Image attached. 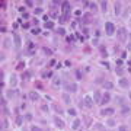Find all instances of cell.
Returning <instances> with one entry per match:
<instances>
[{
  "instance_id": "6da1fadb",
  "label": "cell",
  "mask_w": 131,
  "mask_h": 131,
  "mask_svg": "<svg viewBox=\"0 0 131 131\" xmlns=\"http://www.w3.org/2000/svg\"><path fill=\"white\" fill-rule=\"evenodd\" d=\"M105 32H106V35H109V36L115 33V25L112 22H106L105 23Z\"/></svg>"
},
{
  "instance_id": "7a4b0ae2",
  "label": "cell",
  "mask_w": 131,
  "mask_h": 131,
  "mask_svg": "<svg viewBox=\"0 0 131 131\" xmlns=\"http://www.w3.org/2000/svg\"><path fill=\"white\" fill-rule=\"evenodd\" d=\"M66 92H77V84L76 83H64Z\"/></svg>"
},
{
  "instance_id": "3957f363",
  "label": "cell",
  "mask_w": 131,
  "mask_h": 131,
  "mask_svg": "<svg viewBox=\"0 0 131 131\" xmlns=\"http://www.w3.org/2000/svg\"><path fill=\"white\" fill-rule=\"evenodd\" d=\"M125 38H127V29L125 28H119L118 29V39L119 41H125Z\"/></svg>"
},
{
  "instance_id": "277c9868",
  "label": "cell",
  "mask_w": 131,
  "mask_h": 131,
  "mask_svg": "<svg viewBox=\"0 0 131 131\" xmlns=\"http://www.w3.org/2000/svg\"><path fill=\"white\" fill-rule=\"evenodd\" d=\"M83 102H84V106H87V108H92V106H93V99L90 98L89 95H86V96H84Z\"/></svg>"
},
{
  "instance_id": "5b68a950",
  "label": "cell",
  "mask_w": 131,
  "mask_h": 131,
  "mask_svg": "<svg viewBox=\"0 0 131 131\" xmlns=\"http://www.w3.org/2000/svg\"><path fill=\"white\" fill-rule=\"evenodd\" d=\"M115 111L114 108H103L102 111H100V115H103V116H109V115H112Z\"/></svg>"
},
{
  "instance_id": "8992f818",
  "label": "cell",
  "mask_w": 131,
  "mask_h": 131,
  "mask_svg": "<svg viewBox=\"0 0 131 131\" xmlns=\"http://www.w3.org/2000/svg\"><path fill=\"white\" fill-rule=\"evenodd\" d=\"M118 84H119L121 87H124V89H127V87L130 86V83H128V79H125V77H121V79H119V82H118Z\"/></svg>"
},
{
  "instance_id": "52a82bcc",
  "label": "cell",
  "mask_w": 131,
  "mask_h": 131,
  "mask_svg": "<svg viewBox=\"0 0 131 131\" xmlns=\"http://www.w3.org/2000/svg\"><path fill=\"white\" fill-rule=\"evenodd\" d=\"M28 98H29V100H32V102H36V100H39V95H38V92H29Z\"/></svg>"
},
{
  "instance_id": "ba28073f",
  "label": "cell",
  "mask_w": 131,
  "mask_h": 131,
  "mask_svg": "<svg viewBox=\"0 0 131 131\" xmlns=\"http://www.w3.org/2000/svg\"><path fill=\"white\" fill-rule=\"evenodd\" d=\"M102 98H103V96H102V93H100L99 90H96V92L93 93V100H95L96 103H100V102H102Z\"/></svg>"
},
{
  "instance_id": "9c48e42d",
  "label": "cell",
  "mask_w": 131,
  "mask_h": 131,
  "mask_svg": "<svg viewBox=\"0 0 131 131\" xmlns=\"http://www.w3.org/2000/svg\"><path fill=\"white\" fill-rule=\"evenodd\" d=\"M54 122H55V125H57L58 128H64V121H63L61 118H58V116H54Z\"/></svg>"
},
{
  "instance_id": "30bf717a",
  "label": "cell",
  "mask_w": 131,
  "mask_h": 131,
  "mask_svg": "<svg viewBox=\"0 0 131 131\" xmlns=\"http://www.w3.org/2000/svg\"><path fill=\"white\" fill-rule=\"evenodd\" d=\"M114 7H115V15L119 16V15H121V1H115Z\"/></svg>"
},
{
  "instance_id": "8fae6325",
  "label": "cell",
  "mask_w": 131,
  "mask_h": 131,
  "mask_svg": "<svg viewBox=\"0 0 131 131\" xmlns=\"http://www.w3.org/2000/svg\"><path fill=\"white\" fill-rule=\"evenodd\" d=\"M63 12H64V15L68 16V13H70V3L68 1H64L63 3Z\"/></svg>"
},
{
  "instance_id": "7c38bea8",
  "label": "cell",
  "mask_w": 131,
  "mask_h": 131,
  "mask_svg": "<svg viewBox=\"0 0 131 131\" xmlns=\"http://www.w3.org/2000/svg\"><path fill=\"white\" fill-rule=\"evenodd\" d=\"M80 124H82V121H80L79 118H76V119L73 121V125H71V128H73V130H79V128H80Z\"/></svg>"
},
{
  "instance_id": "4fadbf2b",
  "label": "cell",
  "mask_w": 131,
  "mask_h": 131,
  "mask_svg": "<svg viewBox=\"0 0 131 131\" xmlns=\"http://www.w3.org/2000/svg\"><path fill=\"white\" fill-rule=\"evenodd\" d=\"M52 86H54L55 89H58V87L61 86V80H60V77H54V79H52Z\"/></svg>"
},
{
  "instance_id": "5bb4252c",
  "label": "cell",
  "mask_w": 131,
  "mask_h": 131,
  "mask_svg": "<svg viewBox=\"0 0 131 131\" xmlns=\"http://www.w3.org/2000/svg\"><path fill=\"white\" fill-rule=\"evenodd\" d=\"M109 100H111V95H109V93L106 92V93L103 95V98H102V102H100V103H102V105H106V103H108Z\"/></svg>"
},
{
  "instance_id": "9a60e30c",
  "label": "cell",
  "mask_w": 131,
  "mask_h": 131,
  "mask_svg": "<svg viewBox=\"0 0 131 131\" xmlns=\"http://www.w3.org/2000/svg\"><path fill=\"white\" fill-rule=\"evenodd\" d=\"M17 84V77H16V74H10V86L12 87H15Z\"/></svg>"
},
{
  "instance_id": "2e32d148",
  "label": "cell",
  "mask_w": 131,
  "mask_h": 131,
  "mask_svg": "<svg viewBox=\"0 0 131 131\" xmlns=\"http://www.w3.org/2000/svg\"><path fill=\"white\" fill-rule=\"evenodd\" d=\"M13 39H15V45H16V48H20V36H19L17 33H15V35H13Z\"/></svg>"
},
{
  "instance_id": "e0dca14e",
  "label": "cell",
  "mask_w": 131,
  "mask_h": 131,
  "mask_svg": "<svg viewBox=\"0 0 131 131\" xmlns=\"http://www.w3.org/2000/svg\"><path fill=\"white\" fill-rule=\"evenodd\" d=\"M99 4H100V7H102V12H106V10H108V1L102 0V1L99 3Z\"/></svg>"
},
{
  "instance_id": "ac0fdd59",
  "label": "cell",
  "mask_w": 131,
  "mask_h": 131,
  "mask_svg": "<svg viewBox=\"0 0 131 131\" xmlns=\"http://www.w3.org/2000/svg\"><path fill=\"white\" fill-rule=\"evenodd\" d=\"M102 84H103V87H105V89H112V87H114L112 82H108V80H105V82L102 83Z\"/></svg>"
},
{
  "instance_id": "d6986e66",
  "label": "cell",
  "mask_w": 131,
  "mask_h": 131,
  "mask_svg": "<svg viewBox=\"0 0 131 131\" xmlns=\"http://www.w3.org/2000/svg\"><path fill=\"white\" fill-rule=\"evenodd\" d=\"M9 127V122H7V119H3L1 121V130H6Z\"/></svg>"
},
{
  "instance_id": "ffe728a7",
  "label": "cell",
  "mask_w": 131,
  "mask_h": 131,
  "mask_svg": "<svg viewBox=\"0 0 131 131\" xmlns=\"http://www.w3.org/2000/svg\"><path fill=\"white\" fill-rule=\"evenodd\" d=\"M52 26H54V23H52L51 20H45V28H47V29H51Z\"/></svg>"
},
{
  "instance_id": "44dd1931",
  "label": "cell",
  "mask_w": 131,
  "mask_h": 131,
  "mask_svg": "<svg viewBox=\"0 0 131 131\" xmlns=\"http://www.w3.org/2000/svg\"><path fill=\"white\" fill-rule=\"evenodd\" d=\"M63 100H64L66 103H70V96H68V93H64V95H63Z\"/></svg>"
},
{
  "instance_id": "7402d4cb",
  "label": "cell",
  "mask_w": 131,
  "mask_h": 131,
  "mask_svg": "<svg viewBox=\"0 0 131 131\" xmlns=\"http://www.w3.org/2000/svg\"><path fill=\"white\" fill-rule=\"evenodd\" d=\"M10 44H12V42H10V39H4V41H3V47H6V48H9V47H10Z\"/></svg>"
},
{
  "instance_id": "603a6c76",
  "label": "cell",
  "mask_w": 131,
  "mask_h": 131,
  "mask_svg": "<svg viewBox=\"0 0 131 131\" xmlns=\"http://www.w3.org/2000/svg\"><path fill=\"white\" fill-rule=\"evenodd\" d=\"M89 7H90L92 10H96L98 6H96V3H93V1H89Z\"/></svg>"
},
{
  "instance_id": "cb8c5ba5",
  "label": "cell",
  "mask_w": 131,
  "mask_h": 131,
  "mask_svg": "<svg viewBox=\"0 0 131 131\" xmlns=\"http://www.w3.org/2000/svg\"><path fill=\"white\" fill-rule=\"evenodd\" d=\"M128 112H130V108H128V106H124V108L121 109V114H128Z\"/></svg>"
},
{
  "instance_id": "d4e9b609",
  "label": "cell",
  "mask_w": 131,
  "mask_h": 131,
  "mask_svg": "<svg viewBox=\"0 0 131 131\" xmlns=\"http://www.w3.org/2000/svg\"><path fill=\"white\" fill-rule=\"evenodd\" d=\"M57 33H60V35H66V29H64V28H58V29H57Z\"/></svg>"
},
{
  "instance_id": "484cf974",
  "label": "cell",
  "mask_w": 131,
  "mask_h": 131,
  "mask_svg": "<svg viewBox=\"0 0 131 131\" xmlns=\"http://www.w3.org/2000/svg\"><path fill=\"white\" fill-rule=\"evenodd\" d=\"M31 131H42L39 127H36V125H33V127H31Z\"/></svg>"
},
{
  "instance_id": "4316f807",
  "label": "cell",
  "mask_w": 131,
  "mask_h": 131,
  "mask_svg": "<svg viewBox=\"0 0 131 131\" xmlns=\"http://www.w3.org/2000/svg\"><path fill=\"white\" fill-rule=\"evenodd\" d=\"M25 119L31 121V119H32V114H25Z\"/></svg>"
},
{
  "instance_id": "83f0119b",
  "label": "cell",
  "mask_w": 131,
  "mask_h": 131,
  "mask_svg": "<svg viewBox=\"0 0 131 131\" xmlns=\"http://www.w3.org/2000/svg\"><path fill=\"white\" fill-rule=\"evenodd\" d=\"M39 13H42V9L41 7H36L35 9V15H39Z\"/></svg>"
},
{
  "instance_id": "f1b7e54d",
  "label": "cell",
  "mask_w": 131,
  "mask_h": 131,
  "mask_svg": "<svg viewBox=\"0 0 131 131\" xmlns=\"http://www.w3.org/2000/svg\"><path fill=\"white\" fill-rule=\"evenodd\" d=\"M41 109H42L44 112H48V106H47V105H41Z\"/></svg>"
},
{
  "instance_id": "f546056e",
  "label": "cell",
  "mask_w": 131,
  "mask_h": 131,
  "mask_svg": "<svg viewBox=\"0 0 131 131\" xmlns=\"http://www.w3.org/2000/svg\"><path fill=\"white\" fill-rule=\"evenodd\" d=\"M68 114H70V115H76V109L70 108V109H68Z\"/></svg>"
},
{
  "instance_id": "4dcf8cb0",
  "label": "cell",
  "mask_w": 131,
  "mask_h": 131,
  "mask_svg": "<svg viewBox=\"0 0 131 131\" xmlns=\"http://www.w3.org/2000/svg\"><path fill=\"white\" fill-rule=\"evenodd\" d=\"M16 124H17V125H20V124H22V118H20V116H17V118H16Z\"/></svg>"
},
{
  "instance_id": "1f68e13d",
  "label": "cell",
  "mask_w": 131,
  "mask_h": 131,
  "mask_svg": "<svg viewBox=\"0 0 131 131\" xmlns=\"http://www.w3.org/2000/svg\"><path fill=\"white\" fill-rule=\"evenodd\" d=\"M32 33H33V35H38V33H39V29H36V28L32 29Z\"/></svg>"
},
{
  "instance_id": "d6a6232c",
  "label": "cell",
  "mask_w": 131,
  "mask_h": 131,
  "mask_svg": "<svg viewBox=\"0 0 131 131\" xmlns=\"http://www.w3.org/2000/svg\"><path fill=\"white\" fill-rule=\"evenodd\" d=\"M116 73H118V74H119V76H121V74H122V70H121V68H119V67H118V68H116Z\"/></svg>"
},
{
  "instance_id": "836d02e7",
  "label": "cell",
  "mask_w": 131,
  "mask_h": 131,
  "mask_svg": "<svg viewBox=\"0 0 131 131\" xmlns=\"http://www.w3.org/2000/svg\"><path fill=\"white\" fill-rule=\"evenodd\" d=\"M25 3H26V4H28V6H32V4H33L32 1H31V0H26V1H25Z\"/></svg>"
},
{
  "instance_id": "e575fe53",
  "label": "cell",
  "mask_w": 131,
  "mask_h": 131,
  "mask_svg": "<svg viewBox=\"0 0 131 131\" xmlns=\"http://www.w3.org/2000/svg\"><path fill=\"white\" fill-rule=\"evenodd\" d=\"M4 105H6V100H4V98H1V106L4 108Z\"/></svg>"
},
{
  "instance_id": "d590c367",
  "label": "cell",
  "mask_w": 131,
  "mask_h": 131,
  "mask_svg": "<svg viewBox=\"0 0 131 131\" xmlns=\"http://www.w3.org/2000/svg\"><path fill=\"white\" fill-rule=\"evenodd\" d=\"M119 131H127V128H125L124 125H122V127H119Z\"/></svg>"
},
{
  "instance_id": "8d00e7d4",
  "label": "cell",
  "mask_w": 131,
  "mask_h": 131,
  "mask_svg": "<svg viewBox=\"0 0 131 131\" xmlns=\"http://www.w3.org/2000/svg\"><path fill=\"white\" fill-rule=\"evenodd\" d=\"M128 49H130V51H131V44H130V45H128Z\"/></svg>"
}]
</instances>
